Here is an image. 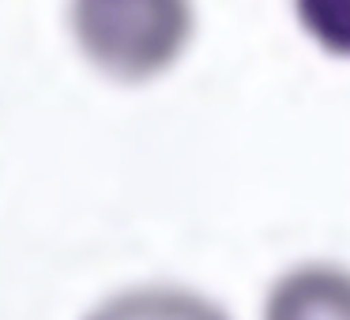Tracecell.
Returning a JSON list of instances; mask_svg holds the SVG:
<instances>
[{
	"instance_id": "1",
	"label": "cell",
	"mask_w": 350,
	"mask_h": 320,
	"mask_svg": "<svg viewBox=\"0 0 350 320\" xmlns=\"http://www.w3.org/2000/svg\"><path fill=\"white\" fill-rule=\"evenodd\" d=\"M68 34L98 76L139 87L166 76L196 34L192 0H68Z\"/></svg>"
},
{
	"instance_id": "2",
	"label": "cell",
	"mask_w": 350,
	"mask_h": 320,
	"mask_svg": "<svg viewBox=\"0 0 350 320\" xmlns=\"http://www.w3.org/2000/svg\"><path fill=\"white\" fill-rule=\"evenodd\" d=\"M264 320H350V267L305 260L267 286Z\"/></svg>"
},
{
	"instance_id": "3",
	"label": "cell",
	"mask_w": 350,
	"mask_h": 320,
	"mask_svg": "<svg viewBox=\"0 0 350 320\" xmlns=\"http://www.w3.org/2000/svg\"><path fill=\"white\" fill-rule=\"evenodd\" d=\"M83 320H234L211 297L185 286H132L94 305Z\"/></svg>"
},
{
	"instance_id": "4",
	"label": "cell",
	"mask_w": 350,
	"mask_h": 320,
	"mask_svg": "<svg viewBox=\"0 0 350 320\" xmlns=\"http://www.w3.org/2000/svg\"><path fill=\"white\" fill-rule=\"evenodd\" d=\"M305 34L335 57H350V0H294Z\"/></svg>"
}]
</instances>
